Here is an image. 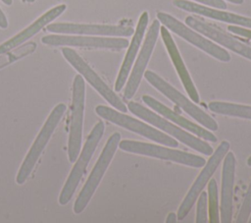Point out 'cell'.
I'll list each match as a JSON object with an SVG mask.
<instances>
[{"instance_id":"32","label":"cell","mask_w":251,"mask_h":223,"mask_svg":"<svg viewBox=\"0 0 251 223\" xmlns=\"http://www.w3.org/2000/svg\"><path fill=\"white\" fill-rule=\"evenodd\" d=\"M1 1L6 5H12V3H13V0H1Z\"/></svg>"},{"instance_id":"7","label":"cell","mask_w":251,"mask_h":223,"mask_svg":"<svg viewBox=\"0 0 251 223\" xmlns=\"http://www.w3.org/2000/svg\"><path fill=\"white\" fill-rule=\"evenodd\" d=\"M95 112L98 116L104 118L105 120L135 134H138L144 138L152 139L153 141L167 145L169 147H176L178 145L176 139L121 111H117L105 105H98L95 108Z\"/></svg>"},{"instance_id":"8","label":"cell","mask_w":251,"mask_h":223,"mask_svg":"<svg viewBox=\"0 0 251 223\" xmlns=\"http://www.w3.org/2000/svg\"><path fill=\"white\" fill-rule=\"evenodd\" d=\"M84 100V80L82 76L76 75L73 84V101L71 108V124L68 142V155L70 162H75L76 160L81 147Z\"/></svg>"},{"instance_id":"26","label":"cell","mask_w":251,"mask_h":223,"mask_svg":"<svg viewBox=\"0 0 251 223\" xmlns=\"http://www.w3.org/2000/svg\"><path fill=\"white\" fill-rule=\"evenodd\" d=\"M197 206H196V223H207V207H208V195L207 193L201 192L197 197Z\"/></svg>"},{"instance_id":"17","label":"cell","mask_w":251,"mask_h":223,"mask_svg":"<svg viewBox=\"0 0 251 223\" xmlns=\"http://www.w3.org/2000/svg\"><path fill=\"white\" fill-rule=\"evenodd\" d=\"M148 21H149L148 13L143 12L141 14V16L139 17L136 28L133 32L132 39L128 44L129 47H128V49L126 53V56L124 58V61L122 63V66H121V69H120V72L118 74V77H117V80H116V83H115V90L116 91L122 90V88L124 87V85L126 84V83L127 81V78L129 76V72L131 70L132 64L135 61L138 49H139L140 44L143 40Z\"/></svg>"},{"instance_id":"11","label":"cell","mask_w":251,"mask_h":223,"mask_svg":"<svg viewBox=\"0 0 251 223\" xmlns=\"http://www.w3.org/2000/svg\"><path fill=\"white\" fill-rule=\"evenodd\" d=\"M62 53L66 60L91 84L92 87L114 108L126 113L127 107L120 97L106 84V83L93 71V69L72 48L63 47Z\"/></svg>"},{"instance_id":"13","label":"cell","mask_w":251,"mask_h":223,"mask_svg":"<svg viewBox=\"0 0 251 223\" xmlns=\"http://www.w3.org/2000/svg\"><path fill=\"white\" fill-rule=\"evenodd\" d=\"M42 43L53 46H77L88 48L123 49L128 46L129 42L122 37H96L83 35H57L51 34L41 38Z\"/></svg>"},{"instance_id":"21","label":"cell","mask_w":251,"mask_h":223,"mask_svg":"<svg viewBox=\"0 0 251 223\" xmlns=\"http://www.w3.org/2000/svg\"><path fill=\"white\" fill-rule=\"evenodd\" d=\"M142 100L146 105H148L150 108H152L155 112H157L158 114H160V115L168 118L169 120L175 122L176 124L180 126L181 128L185 129L186 131L191 132L192 135H195L198 138H201L205 140L212 141V142H215L217 140V138L212 133L208 132V130H206V129L200 127L199 125H197V124L192 123L191 121L187 120L186 118L178 115L176 112L173 111L172 109H170L169 107H167L166 105H164L163 103L158 101L157 99L153 98L152 96L143 95Z\"/></svg>"},{"instance_id":"19","label":"cell","mask_w":251,"mask_h":223,"mask_svg":"<svg viewBox=\"0 0 251 223\" xmlns=\"http://www.w3.org/2000/svg\"><path fill=\"white\" fill-rule=\"evenodd\" d=\"M160 32L161 36L163 38V41L165 43V46L167 48V51L172 59V62L175 66V69L183 84V87L185 88L189 98L195 102L198 103L200 101V97L198 94V91L191 80V77L184 65V62L179 54V51L171 35L169 32V29L166 27H160Z\"/></svg>"},{"instance_id":"9","label":"cell","mask_w":251,"mask_h":223,"mask_svg":"<svg viewBox=\"0 0 251 223\" xmlns=\"http://www.w3.org/2000/svg\"><path fill=\"white\" fill-rule=\"evenodd\" d=\"M228 150H229V142L226 140H223L219 144V146L216 148V150L211 154L209 160L206 161V163L204 164V168L195 179L194 183L192 184L191 188L187 192L186 195L184 196L183 200L181 201L177 209L176 216L178 220H183L186 217V215L189 213L197 197L199 196L203 189L206 187L208 181L214 175V173L218 169L219 165L221 164V162L223 161L224 157L226 156Z\"/></svg>"},{"instance_id":"2","label":"cell","mask_w":251,"mask_h":223,"mask_svg":"<svg viewBox=\"0 0 251 223\" xmlns=\"http://www.w3.org/2000/svg\"><path fill=\"white\" fill-rule=\"evenodd\" d=\"M121 140V135L119 133H114L108 139L99 158L97 159L88 179L86 180L83 188L78 194L75 204H74V212L75 214L81 213L88 202L90 201L92 195H94L97 187L99 186L106 170L108 169L116 150L119 146V142Z\"/></svg>"},{"instance_id":"5","label":"cell","mask_w":251,"mask_h":223,"mask_svg":"<svg viewBox=\"0 0 251 223\" xmlns=\"http://www.w3.org/2000/svg\"><path fill=\"white\" fill-rule=\"evenodd\" d=\"M66 108L67 107L64 103L57 104L51 111L48 118L46 119L43 127L41 128L39 134L35 138L31 147L29 148L25 158L24 159V161L19 169V172H18V175L16 178V182L19 185L24 184L26 181V179L28 178V176L30 175L41 152L45 148L53 132L55 131L60 120L62 119V117L66 111Z\"/></svg>"},{"instance_id":"12","label":"cell","mask_w":251,"mask_h":223,"mask_svg":"<svg viewBox=\"0 0 251 223\" xmlns=\"http://www.w3.org/2000/svg\"><path fill=\"white\" fill-rule=\"evenodd\" d=\"M160 32V22L158 20L153 21L151 24L147 34L145 36V40L143 42V45L141 47V50L139 52V55L137 57V60L131 69V73L129 75V78H127L126 85L125 88V97L126 99H130L135 94L142 77L144 76L145 69L148 65L149 59L152 55V52L154 50L158 35Z\"/></svg>"},{"instance_id":"14","label":"cell","mask_w":251,"mask_h":223,"mask_svg":"<svg viewBox=\"0 0 251 223\" xmlns=\"http://www.w3.org/2000/svg\"><path fill=\"white\" fill-rule=\"evenodd\" d=\"M46 29L56 33L70 34H89V35H105V36H130L134 29L126 26H108V25H83L57 23L50 24Z\"/></svg>"},{"instance_id":"34","label":"cell","mask_w":251,"mask_h":223,"mask_svg":"<svg viewBox=\"0 0 251 223\" xmlns=\"http://www.w3.org/2000/svg\"><path fill=\"white\" fill-rule=\"evenodd\" d=\"M23 1H26V2H29V3H32V2H34L35 0H23Z\"/></svg>"},{"instance_id":"6","label":"cell","mask_w":251,"mask_h":223,"mask_svg":"<svg viewBox=\"0 0 251 223\" xmlns=\"http://www.w3.org/2000/svg\"><path fill=\"white\" fill-rule=\"evenodd\" d=\"M143 77H145L146 81L152 86L158 89L167 98L172 100L176 105L179 106L200 125L213 132L218 130V123L216 122V120H214L210 115H208L198 106H196L192 100L187 99L181 92L176 89L173 85H171L156 73L152 71H145Z\"/></svg>"},{"instance_id":"27","label":"cell","mask_w":251,"mask_h":223,"mask_svg":"<svg viewBox=\"0 0 251 223\" xmlns=\"http://www.w3.org/2000/svg\"><path fill=\"white\" fill-rule=\"evenodd\" d=\"M227 29L234 33V34H237V35H240V36H243V37H246L248 39H251V28H243V27H239V26H234V25H231V26H228L227 27Z\"/></svg>"},{"instance_id":"20","label":"cell","mask_w":251,"mask_h":223,"mask_svg":"<svg viewBox=\"0 0 251 223\" xmlns=\"http://www.w3.org/2000/svg\"><path fill=\"white\" fill-rule=\"evenodd\" d=\"M67 6L65 4L58 5L49 11L45 12L42 16H40L37 20H35L31 25H29L27 28L23 29L18 34L14 35L7 41L0 44V54H4L17 46L21 45L30 37H32L34 34H36L41 28H43L45 26H47L50 22L54 21L56 18H58L63 12H65Z\"/></svg>"},{"instance_id":"28","label":"cell","mask_w":251,"mask_h":223,"mask_svg":"<svg viewBox=\"0 0 251 223\" xmlns=\"http://www.w3.org/2000/svg\"><path fill=\"white\" fill-rule=\"evenodd\" d=\"M207 6H211L217 9H226V4L224 0H194Z\"/></svg>"},{"instance_id":"35","label":"cell","mask_w":251,"mask_h":223,"mask_svg":"<svg viewBox=\"0 0 251 223\" xmlns=\"http://www.w3.org/2000/svg\"><path fill=\"white\" fill-rule=\"evenodd\" d=\"M248 222H249V223H251V215H250V216H249V219H248Z\"/></svg>"},{"instance_id":"1","label":"cell","mask_w":251,"mask_h":223,"mask_svg":"<svg viewBox=\"0 0 251 223\" xmlns=\"http://www.w3.org/2000/svg\"><path fill=\"white\" fill-rule=\"evenodd\" d=\"M126 107L127 110H129L138 118L151 124L152 126L158 128L159 130H162L167 134L173 136L176 139L181 141L182 143L186 144L192 149L204 155H211L213 153V148L211 147V145L208 144V142L200 139L199 138L194 137L192 134L185 132L184 130L178 128L177 126H175L174 124L165 120L163 117L153 113V111L142 106L141 104L134 101H129Z\"/></svg>"},{"instance_id":"3","label":"cell","mask_w":251,"mask_h":223,"mask_svg":"<svg viewBox=\"0 0 251 223\" xmlns=\"http://www.w3.org/2000/svg\"><path fill=\"white\" fill-rule=\"evenodd\" d=\"M104 128H105L104 123L99 121L98 123H96V125L93 127L92 131L88 135L86 141L82 147V150H81L78 158H76L77 160L75 163V165H74L71 173L69 174L68 179L60 193L59 203L61 205H66L70 201L72 196L74 195L82 176L85 173V169H86L101 138L103 137Z\"/></svg>"},{"instance_id":"24","label":"cell","mask_w":251,"mask_h":223,"mask_svg":"<svg viewBox=\"0 0 251 223\" xmlns=\"http://www.w3.org/2000/svg\"><path fill=\"white\" fill-rule=\"evenodd\" d=\"M36 48V44L34 42H28L25 43L22 46H17L16 48H14L13 51H8L4 54H1L2 56H0V69L9 65L10 63L31 53L34 51V49Z\"/></svg>"},{"instance_id":"15","label":"cell","mask_w":251,"mask_h":223,"mask_svg":"<svg viewBox=\"0 0 251 223\" xmlns=\"http://www.w3.org/2000/svg\"><path fill=\"white\" fill-rule=\"evenodd\" d=\"M185 24L191 28L199 31V33L205 35L206 37L214 40L215 42L226 47L227 49L235 52L236 54L251 60V46H248L236 38L226 34L221 29L204 23L192 16L185 18Z\"/></svg>"},{"instance_id":"29","label":"cell","mask_w":251,"mask_h":223,"mask_svg":"<svg viewBox=\"0 0 251 223\" xmlns=\"http://www.w3.org/2000/svg\"><path fill=\"white\" fill-rule=\"evenodd\" d=\"M8 27V21L3 13V11L0 9V28H6Z\"/></svg>"},{"instance_id":"23","label":"cell","mask_w":251,"mask_h":223,"mask_svg":"<svg viewBox=\"0 0 251 223\" xmlns=\"http://www.w3.org/2000/svg\"><path fill=\"white\" fill-rule=\"evenodd\" d=\"M208 207H209V222L219 223V198H218V187L217 182L214 179H210L208 184Z\"/></svg>"},{"instance_id":"16","label":"cell","mask_w":251,"mask_h":223,"mask_svg":"<svg viewBox=\"0 0 251 223\" xmlns=\"http://www.w3.org/2000/svg\"><path fill=\"white\" fill-rule=\"evenodd\" d=\"M222 168V190H221V219L223 223H230L232 218L233 185L235 174V157L232 152H226L224 157Z\"/></svg>"},{"instance_id":"22","label":"cell","mask_w":251,"mask_h":223,"mask_svg":"<svg viewBox=\"0 0 251 223\" xmlns=\"http://www.w3.org/2000/svg\"><path fill=\"white\" fill-rule=\"evenodd\" d=\"M208 107L212 112L217 114L251 120V106L249 105L222 101H212L209 103Z\"/></svg>"},{"instance_id":"4","label":"cell","mask_w":251,"mask_h":223,"mask_svg":"<svg viewBox=\"0 0 251 223\" xmlns=\"http://www.w3.org/2000/svg\"><path fill=\"white\" fill-rule=\"evenodd\" d=\"M119 147L122 150L126 152L145 155L149 157H155V158L164 159L168 161H173L176 163H179V164L194 167V168H200L204 166V164L206 163V160L199 155H195L189 152L176 150L174 148H169V147H165V146H161L153 143L124 139V140H120Z\"/></svg>"},{"instance_id":"30","label":"cell","mask_w":251,"mask_h":223,"mask_svg":"<svg viewBox=\"0 0 251 223\" xmlns=\"http://www.w3.org/2000/svg\"><path fill=\"white\" fill-rule=\"evenodd\" d=\"M176 219H177V216L175 212H171L168 214L167 216V219H166V222L167 223H176Z\"/></svg>"},{"instance_id":"10","label":"cell","mask_w":251,"mask_h":223,"mask_svg":"<svg viewBox=\"0 0 251 223\" xmlns=\"http://www.w3.org/2000/svg\"><path fill=\"white\" fill-rule=\"evenodd\" d=\"M157 19L168 29L172 30L176 34L179 35L180 37H182L189 43L193 44L197 48L203 50L204 52L211 55L212 57L222 62L230 61V55L226 50L220 47L219 45L209 40L208 38L204 37L203 35H201V33L194 31L193 29L185 26L183 23H181L172 15L164 12H158Z\"/></svg>"},{"instance_id":"33","label":"cell","mask_w":251,"mask_h":223,"mask_svg":"<svg viewBox=\"0 0 251 223\" xmlns=\"http://www.w3.org/2000/svg\"><path fill=\"white\" fill-rule=\"evenodd\" d=\"M247 165H249L251 167V156H249L247 159Z\"/></svg>"},{"instance_id":"18","label":"cell","mask_w":251,"mask_h":223,"mask_svg":"<svg viewBox=\"0 0 251 223\" xmlns=\"http://www.w3.org/2000/svg\"><path fill=\"white\" fill-rule=\"evenodd\" d=\"M174 6L184 10L186 12L198 14L210 19L218 20L221 22L228 23L234 26H239L247 28H251V18H247L244 16H240L234 13L226 12L220 9L209 8L207 6H203L194 2H190L187 0H174Z\"/></svg>"},{"instance_id":"31","label":"cell","mask_w":251,"mask_h":223,"mask_svg":"<svg viewBox=\"0 0 251 223\" xmlns=\"http://www.w3.org/2000/svg\"><path fill=\"white\" fill-rule=\"evenodd\" d=\"M226 1H229L233 4H236V5H239V4H242L243 3V0H226Z\"/></svg>"},{"instance_id":"25","label":"cell","mask_w":251,"mask_h":223,"mask_svg":"<svg viewBox=\"0 0 251 223\" xmlns=\"http://www.w3.org/2000/svg\"><path fill=\"white\" fill-rule=\"evenodd\" d=\"M250 213H251V181H250L249 187L247 189V192L245 194L242 204L240 206L239 212L237 214L236 223H245V222H247L248 219H249Z\"/></svg>"}]
</instances>
